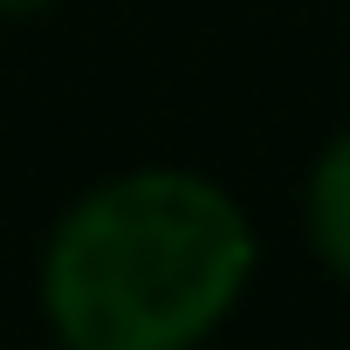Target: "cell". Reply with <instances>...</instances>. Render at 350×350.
<instances>
[{
	"label": "cell",
	"instance_id": "1",
	"mask_svg": "<svg viewBox=\"0 0 350 350\" xmlns=\"http://www.w3.org/2000/svg\"><path fill=\"white\" fill-rule=\"evenodd\" d=\"M261 275V227L193 165H124L83 186L35 261L55 350H206Z\"/></svg>",
	"mask_w": 350,
	"mask_h": 350
},
{
	"label": "cell",
	"instance_id": "2",
	"mask_svg": "<svg viewBox=\"0 0 350 350\" xmlns=\"http://www.w3.org/2000/svg\"><path fill=\"white\" fill-rule=\"evenodd\" d=\"M302 247L336 288H350V124L329 131L302 172Z\"/></svg>",
	"mask_w": 350,
	"mask_h": 350
},
{
	"label": "cell",
	"instance_id": "3",
	"mask_svg": "<svg viewBox=\"0 0 350 350\" xmlns=\"http://www.w3.org/2000/svg\"><path fill=\"white\" fill-rule=\"evenodd\" d=\"M42 8H55V0H0V14H42Z\"/></svg>",
	"mask_w": 350,
	"mask_h": 350
}]
</instances>
